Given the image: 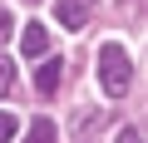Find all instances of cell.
I'll use <instances>...</instances> for the list:
<instances>
[{
	"mask_svg": "<svg viewBox=\"0 0 148 143\" xmlns=\"http://www.w3.org/2000/svg\"><path fill=\"white\" fill-rule=\"evenodd\" d=\"M99 84H104V94L109 99H123L128 94V84H133V59H128V49L123 44H104L99 49Z\"/></svg>",
	"mask_w": 148,
	"mask_h": 143,
	"instance_id": "6da1fadb",
	"label": "cell"
},
{
	"mask_svg": "<svg viewBox=\"0 0 148 143\" xmlns=\"http://www.w3.org/2000/svg\"><path fill=\"white\" fill-rule=\"evenodd\" d=\"M89 10H94V0H59V5H54V15H59L64 30H84L89 25Z\"/></svg>",
	"mask_w": 148,
	"mask_h": 143,
	"instance_id": "7a4b0ae2",
	"label": "cell"
},
{
	"mask_svg": "<svg viewBox=\"0 0 148 143\" xmlns=\"http://www.w3.org/2000/svg\"><path fill=\"white\" fill-rule=\"evenodd\" d=\"M20 44H25V54H30V59H40V54L49 49V30H45L40 20H30V25H25V35H20Z\"/></svg>",
	"mask_w": 148,
	"mask_h": 143,
	"instance_id": "3957f363",
	"label": "cell"
},
{
	"mask_svg": "<svg viewBox=\"0 0 148 143\" xmlns=\"http://www.w3.org/2000/svg\"><path fill=\"white\" fill-rule=\"evenodd\" d=\"M59 79H64V64H59V59H45V64H40V74H35V89H40V94H54Z\"/></svg>",
	"mask_w": 148,
	"mask_h": 143,
	"instance_id": "277c9868",
	"label": "cell"
},
{
	"mask_svg": "<svg viewBox=\"0 0 148 143\" xmlns=\"http://www.w3.org/2000/svg\"><path fill=\"white\" fill-rule=\"evenodd\" d=\"M25 143H54V123H49V118H35L30 133H25Z\"/></svg>",
	"mask_w": 148,
	"mask_h": 143,
	"instance_id": "5b68a950",
	"label": "cell"
},
{
	"mask_svg": "<svg viewBox=\"0 0 148 143\" xmlns=\"http://www.w3.org/2000/svg\"><path fill=\"white\" fill-rule=\"evenodd\" d=\"M10 89H15V64L0 54V94H10Z\"/></svg>",
	"mask_w": 148,
	"mask_h": 143,
	"instance_id": "8992f818",
	"label": "cell"
},
{
	"mask_svg": "<svg viewBox=\"0 0 148 143\" xmlns=\"http://www.w3.org/2000/svg\"><path fill=\"white\" fill-rule=\"evenodd\" d=\"M15 128H20V118H15V114H0V143H10V138H15Z\"/></svg>",
	"mask_w": 148,
	"mask_h": 143,
	"instance_id": "52a82bcc",
	"label": "cell"
},
{
	"mask_svg": "<svg viewBox=\"0 0 148 143\" xmlns=\"http://www.w3.org/2000/svg\"><path fill=\"white\" fill-rule=\"evenodd\" d=\"M10 30H15V20H10V10H0V44L10 40Z\"/></svg>",
	"mask_w": 148,
	"mask_h": 143,
	"instance_id": "ba28073f",
	"label": "cell"
},
{
	"mask_svg": "<svg viewBox=\"0 0 148 143\" xmlns=\"http://www.w3.org/2000/svg\"><path fill=\"white\" fill-rule=\"evenodd\" d=\"M119 143H143V138H138V128H119Z\"/></svg>",
	"mask_w": 148,
	"mask_h": 143,
	"instance_id": "9c48e42d",
	"label": "cell"
}]
</instances>
